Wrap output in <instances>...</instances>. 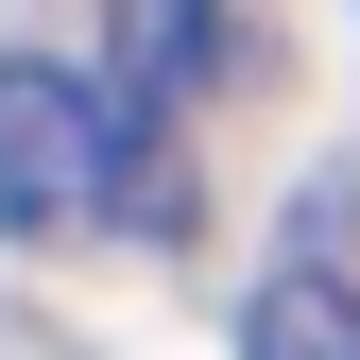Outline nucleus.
Segmentation results:
<instances>
[{
	"instance_id": "1",
	"label": "nucleus",
	"mask_w": 360,
	"mask_h": 360,
	"mask_svg": "<svg viewBox=\"0 0 360 360\" xmlns=\"http://www.w3.org/2000/svg\"><path fill=\"white\" fill-rule=\"evenodd\" d=\"M138 206H155V120H120V86L69 52H0V223L86 240V223H138Z\"/></svg>"
},
{
	"instance_id": "2",
	"label": "nucleus",
	"mask_w": 360,
	"mask_h": 360,
	"mask_svg": "<svg viewBox=\"0 0 360 360\" xmlns=\"http://www.w3.org/2000/svg\"><path fill=\"white\" fill-rule=\"evenodd\" d=\"M240 360H360V257H326V223H292L240 292Z\"/></svg>"
}]
</instances>
